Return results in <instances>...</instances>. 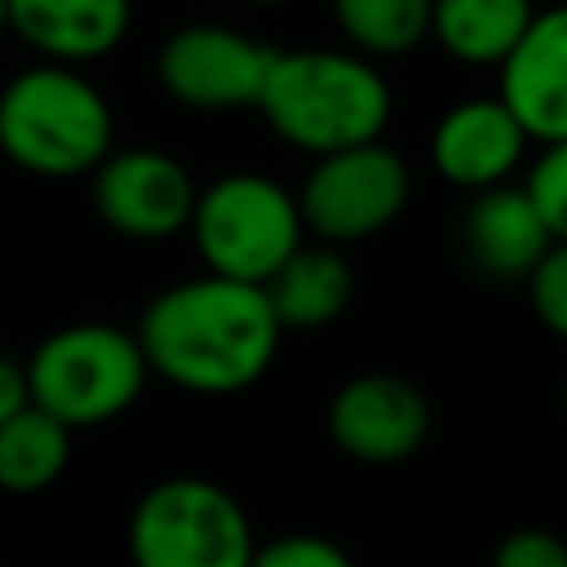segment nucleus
Segmentation results:
<instances>
[{
    "label": "nucleus",
    "mask_w": 567,
    "mask_h": 567,
    "mask_svg": "<svg viewBox=\"0 0 567 567\" xmlns=\"http://www.w3.org/2000/svg\"><path fill=\"white\" fill-rule=\"evenodd\" d=\"M390 84L363 53L337 49H275L257 111L306 155L381 142L390 124Z\"/></svg>",
    "instance_id": "nucleus-2"
},
{
    "label": "nucleus",
    "mask_w": 567,
    "mask_h": 567,
    "mask_svg": "<svg viewBox=\"0 0 567 567\" xmlns=\"http://www.w3.org/2000/svg\"><path fill=\"white\" fill-rule=\"evenodd\" d=\"M332 443L359 465H399L430 434L425 394L394 372H359L328 403Z\"/></svg>",
    "instance_id": "nucleus-10"
},
{
    "label": "nucleus",
    "mask_w": 567,
    "mask_h": 567,
    "mask_svg": "<svg viewBox=\"0 0 567 567\" xmlns=\"http://www.w3.org/2000/svg\"><path fill=\"white\" fill-rule=\"evenodd\" d=\"M434 0H332V18L354 53L399 58L430 35Z\"/></svg>",
    "instance_id": "nucleus-18"
},
{
    "label": "nucleus",
    "mask_w": 567,
    "mask_h": 567,
    "mask_svg": "<svg viewBox=\"0 0 567 567\" xmlns=\"http://www.w3.org/2000/svg\"><path fill=\"white\" fill-rule=\"evenodd\" d=\"M275 49L217 22H195L159 44V89L190 111H239L257 106Z\"/></svg>",
    "instance_id": "nucleus-8"
},
{
    "label": "nucleus",
    "mask_w": 567,
    "mask_h": 567,
    "mask_svg": "<svg viewBox=\"0 0 567 567\" xmlns=\"http://www.w3.org/2000/svg\"><path fill=\"white\" fill-rule=\"evenodd\" d=\"M523 124L501 97H465L439 115L430 133V164L461 190H487L509 182L527 151Z\"/></svg>",
    "instance_id": "nucleus-12"
},
{
    "label": "nucleus",
    "mask_w": 567,
    "mask_h": 567,
    "mask_svg": "<svg viewBox=\"0 0 567 567\" xmlns=\"http://www.w3.org/2000/svg\"><path fill=\"white\" fill-rule=\"evenodd\" d=\"M284 332H319L337 323L354 297V270L332 244H297L261 284Z\"/></svg>",
    "instance_id": "nucleus-15"
},
{
    "label": "nucleus",
    "mask_w": 567,
    "mask_h": 567,
    "mask_svg": "<svg viewBox=\"0 0 567 567\" xmlns=\"http://www.w3.org/2000/svg\"><path fill=\"white\" fill-rule=\"evenodd\" d=\"M27 403H31V390H27L22 363H13V359L0 354V425H4L13 412H22Z\"/></svg>",
    "instance_id": "nucleus-23"
},
{
    "label": "nucleus",
    "mask_w": 567,
    "mask_h": 567,
    "mask_svg": "<svg viewBox=\"0 0 567 567\" xmlns=\"http://www.w3.org/2000/svg\"><path fill=\"white\" fill-rule=\"evenodd\" d=\"M554 248L532 195L514 182L474 190L461 213V252L474 275L492 284H527L540 257Z\"/></svg>",
    "instance_id": "nucleus-13"
},
{
    "label": "nucleus",
    "mask_w": 567,
    "mask_h": 567,
    "mask_svg": "<svg viewBox=\"0 0 567 567\" xmlns=\"http://www.w3.org/2000/svg\"><path fill=\"white\" fill-rule=\"evenodd\" d=\"M257 540L235 492L208 478H164L128 518L133 567H248Z\"/></svg>",
    "instance_id": "nucleus-6"
},
{
    "label": "nucleus",
    "mask_w": 567,
    "mask_h": 567,
    "mask_svg": "<svg viewBox=\"0 0 567 567\" xmlns=\"http://www.w3.org/2000/svg\"><path fill=\"white\" fill-rule=\"evenodd\" d=\"M527 297L536 319L567 341V244H554L540 257V266L527 275Z\"/></svg>",
    "instance_id": "nucleus-21"
},
{
    "label": "nucleus",
    "mask_w": 567,
    "mask_h": 567,
    "mask_svg": "<svg viewBox=\"0 0 567 567\" xmlns=\"http://www.w3.org/2000/svg\"><path fill=\"white\" fill-rule=\"evenodd\" d=\"M248 567H354L350 554L319 532H288L252 549Z\"/></svg>",
    "instance_id": "nucleus-20"
},
{
    "label": "nucleus",
    "mask_w": 567,
    "mask_h": 567,
    "mask_svg": "<svg viewBox=\"0 0 567 567\" xmlns=\"http://www.w3.org/2000/svg\"><path fill=\"white\" fill-rule=\"evenodd\" d=\"M71 461V430L44 408L27 403L0 425V487L13 496H35L62 478Z\"/></svg>",
    "instance_id": "nucleus-17"
},
{
    "label": "nucleus",
    "mask_w": 567,
    "mask_h": 567,
    "mask_svg": "<svg viewBox=\"0 0 567 567\" xmlns=\"http://www.w3.org/2000/svg\"><path fill=\"white\" fill-rule=\"evenodd\" d=\"M115 142L102 89L62 62H35L0 89V151L35 177H84Z\"/></svg>",
    "instance_id": "nucleus-3"
},
{
    "label": "nucleus",
    "mask_w": 567,
    "mask_h": 567,
    "mask_svg": "<svg viewBox=\"0 0 567 567\" xmlns=\"http://www.w3.org/2000/svg\"><path fill=\"white\" fill-rule=\"evenodd\" d=\"M412 195V173L399 151L385 142L346 146L319 155L297 190L301 226L319 235V244H359L381 235Z\"/></svg>",
    "instance_id": "nucleus-7"
},
{
    "label": "nucleus",
    "mask_w": 567,
    "mask_h": 567,
    "mask_svg": "<svg viewBox=\"0 0 567 567\" xmlns=\"http://www.w3.org/2000/svg\"><path fill=\"white\" fill-rule=\"evenodd\" d=\"M496 97L540 146L567 142V4L536 9L509 58L496 66Z\"/></svg>",
    "instance_id": "nucleus-11"
},
{
    "label": "nucleus",
    "mask_w": 567,
    "mask_h": 567,
    "mask_svg": "<svg viewBox=\"0 0 567 567\" xmlns=\"http://www.w3.org/2000/svg\"><path fill=\"white\" fill-rule=\"evenodd\" d=\"M190 239L208 266V275L266 284L275 266L301 244V208L297 195L284 190L266 173H226L195 195Z\"/></svg>",
    "instance_id": "nucleus-5"
},
{
    "label": "nucleus",
    "mask_w": 567,
    "mask_h": 567,
    "mask_svg": "<svg viewBox=\"0 0 567 567\" xmlns=\"http://www.w3.org/2000/svg\"><path fill=\"white\" fill-rule=\"evenodd\" d=\"M195 177L182 159L155 146L111 151L93 168V204L97 217L124 239H168L190 226L195 213Z\"/></svg>",
    "instance_id": "nucleus-9"
},
{
    "label": "nucleus",
    "mask_w": 567,
    "mask_h": 567,
    "mask_svg": "<svg viewBox=\"0 0 567 567\" xmlns=\"http://www.w3.org/2000/svg\"><path fill=\"white\" fill-rule=\"evenodd\" d=\"M9 31V0H0V35Z\"/></svg>",
    "instance_id": "nucleus-24"
},
{
    "label": "nucleus",
    "mask_w": 567,
    "mask_h": 567,
    "mask_svg": "<svg viewBox=\"0 0 567 567\" xmlns=\"http://www.w3.org/2000/svg\"><path fill=\"white\" fill-rule=\"evenodd\" d=\"M492 567H567V540L549 527H514L501 536Z\"/></svg>",
    "instance_id": "nucleus-22"
},
{
    "label": "nucleus",
    "mask_w": 567,
    "mask_h": 567,
    "mask_svg": "<svg viewBox=\"0 0 567 567\" xmlns=\"http://www.w3.org/2000/svg\"><path fill=\"white\" fill-rule=\"evenodd\" d=\"M248 4H261V9H275V4H284V0H248Z\"/></svg>",
    "instance_id": "nucleus-25"
},
{
    "label": "nucleus",
    "mask_w": 567,
    "mask_h": 567,
    "mask_svg": "<svg viewBox=\"0 0 567 567\" xmlns=\"http://www.w3.org/2000/svg\"><path fill=\"white\" fill-rule=\"evenodd\" d=\"M523 190L532 195L554 244H567V142H549L532 164Z\"/></svg>",
    "instance_id": "nucleus-19"
},
{
    "label": "nucleus",
    "mask_w": 567,
    "mask_h": 567,
    "mask_svg": "<svg viewBox=\"0 0 567 567\" xmlns=\"http://www.w3.org/2000/svg\"><path fill=\"white\" fill-rule=\"evenodd\" d=\"M532 13V0H434L430 35L465 66H501Z\"/></svg>",
    "instance_id": "nucleus-16"
},
{
    "label": "nucleus",
    "mask_w": 567,
    "mask_h": 567,
    "mask_svg": "<svg viewBox=\"0 0 567 567\" xmlns=\"http://www.w3.org/2000/svg\"><path fill=\"white\" fill-rule=\"evenodd\" d=\"M133 22V0H9V31L44 62L80 66L106 58Z\"/></svg>",
    "instance_id": "nucleus-14"
},
{
    "label": "nucleus",
    "mask_w": 567,
    "mask_h": 567,
    "mask_svg": "<svg viewBox=\"0 0 567 567\" xmlns=\"http://www.w3.org/2000/svg\"><path fill=\"white\" fill-rule=\"evenodd\" d=\"M22 372L31 403L58 416L71 434L124 416L151 377L137 337L97 319L49 332L31 350Z\"/></svg>",
    "instance_id": "nucleus-4"
},
{
    "label": "nucleus",
    "mask_w": 567,
    "mask_h": 567,
    "mask_svg": "<svg viewBox=\"0 0 567 567\" xmlns=\"http://www.w3.org/2000/svg\"><path fill=\"white\" fill-rule=\"evenodd\" d=\"M146 368L190 394L248 390L279 350V319L257 284L195 275L146 301L137 323Z\"/></svg>",
    "instance_id": "nucleus-1"
},
{
    "label": "nucleus",
    "mask_w": 567,
    "mask_h": 567,
    "mask_svg": "<svg viewBox=\"0 0 567 567\" xmlns=\"http://www.w3.org/2000/svg\"><path fill=\"white\" fill-rule=\"evenodd\" d=\"M563 412H567V385H563Z\"/></svg>",
    "instance_id": "nucleus-26"
}]
</instances>
